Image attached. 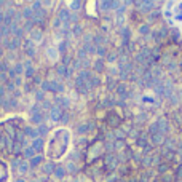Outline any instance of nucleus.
Here are the masks:
<instances>
[{"mask_svg": "<svg viewBox=\"0 0 182 182\" xmlns=\"http://www.w3.org/2000/svg\"><path fill=\"white\" fill-rule=\"evenodd\" d=\"M176 19H177V21H182V13H181V14H177Z\"/></svg>", "mask_w": 182, "mask_h": 182, "instance_id": "obj_1", "label": "nucleus"}]
</instances>
